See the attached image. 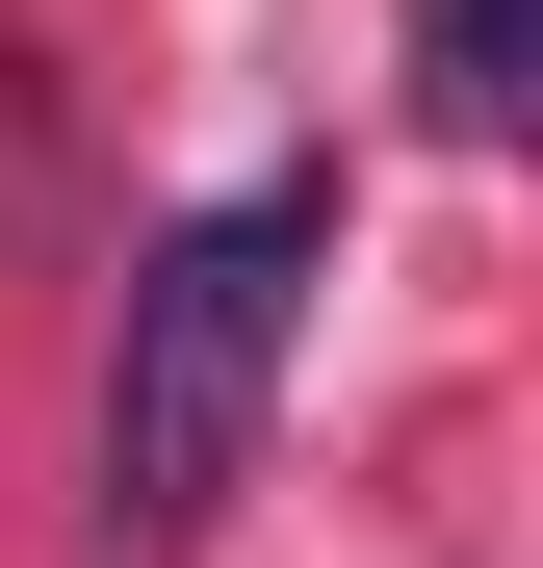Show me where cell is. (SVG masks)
<instances>
[{
  "instance_id": "1",
  "label": "cell",
  "mask_w": 543,
  "mask_h": 568,
  "mask_svg": "<svg viewBox=\"0 0 543 568\" xmlns=\"http://www.w3.org/2000/svg\"><path fill=\"white\" fill-rule=\"evenodd\" d=\"M336 258V181H208L155 258H130V336H104V568H208V517L259 491V414H285V311Z\"/></svg>"
},
{
  "instance_id": "2",
  "label": "cell",
  "mask_w": 543,
  "mask_h": 568,
  "mask_svg": "<svg viewBox=\"0 0 543 568\" xmlns=\"http://www.w3.org/2000/svg\"><path fill=\"white\" fill-rule=\"evenodd\" d=\"M414 130H440V155L517 130V0H414Z\"/></svg>"
}]
</instances>
